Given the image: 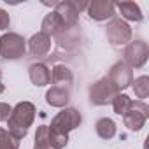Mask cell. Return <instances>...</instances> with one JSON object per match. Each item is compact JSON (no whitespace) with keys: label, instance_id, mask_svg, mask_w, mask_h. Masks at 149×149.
Masks as SVG:
<instances>
[{"label":"cell","instance_id":"5bb4252c","mask_svg":"<svg viewBox=\"0 0 149 149\" xmlns=\"http://www.w3.org/2000/svg\"><path fill=\"white\" fill-rule=\"evenodd\" d=\"M70 100V91L68 88H60V86H51L46 93V102L51 107H65Z\"/></svg>","mask_w":149,"mask_h":149},{"label":"cell","instance_id":"7c38bea8","mask_svg":"<svg viewBox=\"0 0 149 149\" xmlns=\"http://www.w3.org/2000/svg\"><path fill=\"white\" fill-rule=\"evenodd\" d=\"M40 33H44V35H47V37H51V35H56V37H60L63 32H67V28L63 26V23H61V19H60V16L53 11V13H49V14H46V18L42 19V25H40Z\"/></svg>","mask_w":149,"mask_h":149},{"label":"cell","instance_id":"484cf974","mask_svg":"<svg viewBox=\"0 0 149 149\" xmlns=\"http://www.w3.org/2000/svg\"><path fill=\"white\" fill-rule=\"evenodd\" d=\"M0 79H2V70H0Z\"/></svg>","mask_w":149,"mask_h":149},{"label":"cell","instance_id":"cb8c5ba5","mask_svg":"<svg viewBox=\"0 0 149 149\" xmlns=\"http://www.w3.org/2000/svg\"><path fill=\"white\" fill-rule=\"evenodd\" d=\"M11 25V18L9 14L4 11V9H0V30H7Z\"/></svg>","mask_w":149,"mask_h":149},{"label":"cell","instance_id":"44dd1931","mask_svg":"<svg viewBox=\"0 0 149 149\" xmlns=\"http://www.w3.org/2000/svg\"><path fill=\"white\" fill-rule=\"evenodd\" d=\"M0 149H19V140L4 128H0Z\"/></svg>","mask_w":149,"mask_h":149},{"label":"cell","instance_id":"8fae6325","mask_svg":"<svg viewBox=\"0 0 149 149\" xmlns=\"http://www.w3.org/2000/svg\"><path fill=\"white\" fill-rule=\"evenodd\" d=\"M28 76L35 86H46L51 83V70L46 63H32L28 67Z\"/></svg>","mask_w":149,"mask_h":149},{"label":"cell","instance_id":"7402d4cb","mask_svg":"<svg viewBox=\"0 0 149 149\" xmlns=\"http://www.w3.org/2000/svg\"><path fill=\"white\" fill-rule=\"evenodd\" d=\"M47 139H49V144H51L53 149H63V147L68 144V135H61V133H53V132H49Z\"/></svg>","mask_w":149,"mask_h":149},{"label":"cell","instance_id":"ba28073f","mask_svg":"<svg viewBox=\"0 0 149 149\" xmlns=\"http://www.w3.org/2000/svg\"><path fill=\"white\" fill-rule=\"evenodd\" d=\"M105 35H107V40L112 46H125L132 40V28L123 19H112L107 25Z\"/></svg>","mask_w":149,"mask_h":149},{"label":"cell","instance_id":"d6986e66","mask_svg":"<svg viewBox=\"0 0 149 149\" xmlns=\"http://www.w3.org/2000/svg\"><path fill=\"white\" fill-rule=\"evenodd\" d=\"M112 107H114V112H116V114L123 116V114H126V112L130 111V107H132V98H130L128 95H125V93H118V95L114 97V100H112Z\"/></svg>","mask_w":149,"mask_h":149},{"label":"cell","instance_id":"603a6c76","mask_svg":"<svg viewBox=\"0 0 149 149\" xmlns=\"http://www.w3.org/2000/svg\"><path fill=\"white\" fill-rule=\"evenodd\" d=\"M11 112H13V107L6 102H0V121H7L11 118Z\"/></svg>","mask_w":149,"mask_h":149},{"label":"cell","instance_id":"ac0fdd59","mask_svg":"<svg viewBox=\"0 0 149 149\" xmlns=\"http://www.w3.org/2000/svg\"><path fill=\"white\" fill-rule=\"evenodd\" d=\"M49 128L47 125H40L35 132V142H33V149H53L49 144Z\"/></svg>","mask_w":149,"mask_h":149},{"label":"cell","instance_id":"9a60e30c","mask_svg":"<svg viewBox=\"0 0 149 149\" xmlns=\"http://www.w3.org/2000/svg\"><path fill=\"white\" fill-rule=\"evenodd\" d=\"M74 81V76H72V70L65 65H54L53 70H51V83L54 86H60V88H65L68 84H72Z\"/></svg>","mask_w":149,"mask_h":149},{"label":"cell","instance_id":"3957f363","mask_svg":"<svg viewBox=\"0 0 149 149\" xmlns=\"http://www.w3.org/2000/svg\"><path fill=\"white\" fill-rule=\"evenodd\" d=\"M26 53V40L18 33H4L0 37V56L6 60L23 58Z\"/></svg>","mask_w":149,"mask_h":149},{"label":"cell","instance_id":"4fadbf2b","mask_svg":"<svg viewBox=\"0 0 149 149\" xmlns=\"http://www.w3.org/2000/svg\"><path fill=\"white\" fill-rule=\"evenodd\" d=\"M51 49V37L44 35V33H35L32 35V39L28 40V51L33 56H46Z\"/></svg>","mask_w":149,"mask_h":149},{"label":"cell","instance_id":"9c48e42d","mask_svg":"<svg viewBox=\"0 0 149 149\" xmlns=\"http://www.w3.org/2000/svg\"><path fill=\"white\" fill-rule=\"evenodd\" d=\"M107 79L118 88V91H121V90L128 88V86L132 84V81H133L132 68H130L125 61H118V63H114V65L111 67Z\"/></svg>","mask_w":149,"mask_h":149},{"label":"cell","instance_id":"277c9868","mask_svg":"<svg viewBox=\"0 0 149 149\" xmlns=\"http://www.w3.org/2000/svg\"><path fill=\"white\" fill-rule=\"evenodd\" d=\"M118 93H119L118 88L107 77H102L90 88V100L93 105H107V104H112Z\"/></svg>","mask_w":149,"mask_h":149},{"label":"cell","instance_id":"5b68a950","mask_svg":"<svg viewBox=\"0 0 149 149\" xmlns=\"http://www.w3.org/2000/svg\"><path fill=\"white\" fill-rule=\"evenodd\" d=\"M149 58V47L144 40H133L128 42L125 47V63L130 68H142Z\"/></svg>","mask_w":149,"mask_h":149},{"label":"cell","instance_id":"52a82bcc","mask_svg":"<svg viewBox=\"0 0 149 149\" xmlns=\"http://www.w3.org/2000/svg\"><path fill=\"white\" fill-rule=\"evenodd\" d=\"M81 7H88V4H76V2H72V0H65V2H58L56 4V9L54 13L60 16L63 26L67 30L74 28L77 25L79 21V11Z\"/></svg>","mask_w":149,"mask_h":149},{"label":"cell","instance_id":"ffe728a7","mask_svg":"<svg viewBox=\"0 0 149 149\" xmlns=\"http://www.w3.org/2000/svg\"><path fill=\"white\" fill-rule=\"evenodd\" d=\"M132 88H133L137 98H146L149 95V77L147 76L137 77L135 81H132Z\"/></svg>","mask_w":149,"mask_h":149},{"label":"cell","instance_id":"2e32d148","mask_svg":"<svg viewBox=\"0 0 149 149\" xmlns=\"http://www.w3.org/2000/svg\"><path fill=\"white\" fill-rule=\"evenodd\" d=\"M114 7L119 9L121 16H123L126 21H135V23H139V21H142V18H144V16H142V11H140V7H139V4H135V2H116Z\"/></svg>","mask_w":149,"mask_h":149},{"label":"cell","instance_id":"7a4b0ae2","mask_svg":"<svg viewBox=\"0 0 149 149\" xmlns=\"http://www.w3.org/2000/svg\"><path fill=\"white\" fill-rule=\"evenodd\" d=\"M83 121V116L77 109H72V107H65L61 109L51 121V125L47 126L49 132L53 133H61V135H68V132L76 130Z\"/></svg>","mask_w":149,"mask_h":149},{"label":"cell","instance_id":"6da1fadb","mask_svg":"<svg viewBox=\"0 0 149 149\" xmlns=\"http://www.w3.org/2000/svg\"><path fill=\"white\" fill-rule=\"evenodd\" d=\"M35 119V105L32 102H19L13 107L11 118L7 119V126H9V133L21 140L26 137L28 128L32 126Z\"/></svg>","mask_w":149,"mask_h":149},{"label":"cell","instance_id":"30bf717a","mask_svg":"<svg viewBox=\"0 0 149 149\" xmlns=\"http://www.w3.org/2000/svg\"><path fill=\"white\" fill-rule=\"evenodd\" d=\"M86 9H88L90 18L95 21H105L116 14L114 2H111V0H93L91 4H88Z\"/></svg>","mask_w":149,"mask_h":149},{"label":"cell","instance_id":"8992f818","mask_svg":"<svg viewBox=\"0 0 149 149\" xmlns=\"http://www.w3.org/2000/svg\"><path fill=\"white\" fill-rule=\"evenodd\" d=\"M149 118V107L139 100V102H132V107L126 114H123V121H125V126L132 132H139L142 130V126L146 125Z\"/></svg>","mask_w":149,"mask_h":149},{"label":"cell","instance_id":"e0dca14e","mask_svg":"<svg viewBox=\"0 0 149 149\" xmlns=\"http://www.w3.org/2000/svg\"><path fill=\"white\" fill-rule=\"evenodd\" d=\"M95 130H97V135L104 140H111L114 135H116V123L111 119V118H100L95 125Z\"/></svg>","mask_w":149,"mask_h":149},{"label":"cell","instance_id":"d4e9b609","mask_svg":"<svg viewBox=\"0 0 149 149\" xmlns=\"http://www.w3.org/2000/svg\"><path fill=\"white\" fill-rule=\"evenodd\" d=\"M4 90H6V86L2 84V81H0V95H2V93H4Z\"/></svg>","mask_w":149,"mask_h":149}]
</instances>
